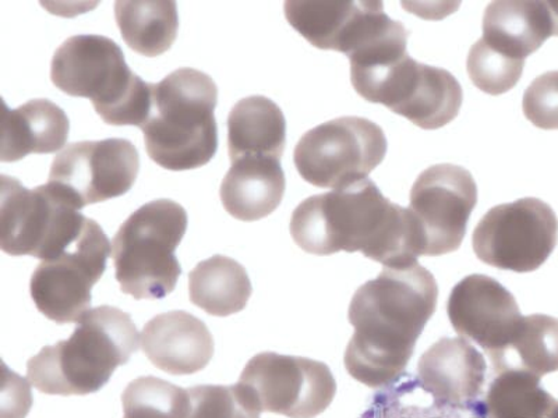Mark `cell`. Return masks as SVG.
I'll return each mask as SVG.
<instances>
[{
  "mask_svg": "<svg viewBox=\"0 0 558 418\" xmlns=\"http://www.w3.org/2000/svg\"><path fill=\"white\" fill-rule=\"evenodd\" d=\"M287 179L281 161L270 157H243L232 162L219 197L229 216L254 222L271 216L282 202Z\"/></svg>",
  "mask_w": 558,
  "mask_h": 418,
  "instance_id": "obj_19",
  "label": "cell"
},
{
  "mask_svg": "<svg viewBox=\"0 0 558 418\" xmlns=\"http://www.w3.org/2000/svg\"><path fill=\"white\" fill-rule=\"evenodd\" d=\"M525 61H518L496 51L480 39L468 54L466 69L472 83L490 96H501L520 82Z\"/></svg>",
  "mask_w": 558,
  "mask_h": 418,
  "instance_id": "obj_30",
  "label": "cell"
},
{
  "mask_svg": "<svg viewBox=\"0 0 558 418\" xmlns=\"http://www.w3.org/2000/svg\"><path fill=\"white\" fill-rule=\"evenodd\" d=\"M66 112L49 99H32L17 109L4 108L2 162H17L32 153H54L66 146Z\"/></svg>",
  "mask_w": 558,
  "mask_h": 418,
  "instance_id": "obj_20",
  "label": "cell"
},
{
  "mask_svg": "<svg viewBox=\"0 0 558 418\" xmlns=\"http://www.w3.org/2000/svg\"><path fill=\"white\" fill-rule=\"evenodd\" d=\"M253 293L251 278L231 257L214 256L189 273V296L208 316L229 317L246 308Z\"/></svg>",
  "mask_w": 558,
  "mask_h": 418,
  "instance_id": "obj_23",
  "label": "cell"
},
{
  "mask_svg": "<svg viewBox=\"0 0 558 418\" xmlns=\"http://www.w3.org/2000/svg\"><path fill=\"white\" fill-rule=\"evenodd\" d=\"M144 355L159 370L171 376H192L204 370L214 356V337L193 314H158L143 328Z\"/></svg>",
  "mask_w": 558,
  "mask_h": 418,
  "instance_id": "obj_18",
  "label": "cell"
},
{
  "mask_svg": "<svg viewBox=\"0 0 558 418\" xmlns=\"http://www.w3.org/2000/svg\"><path fill=\"white\" fill-rule=\"evenodd\" d=\"M286 17L313 47L351 54L375 26L383 2L288 0Z\"/></svg>",
  "mask_w": 558,
  "mask_h": 418,
  "instance_id": "obj_16",
  "label": "cell"
},
{
  "mask_svg": "<svg viewBox=\"0 0 558 418\" xmlns=\"http://www.w3.org/2000/svg\"><path fill=\"white\" fill-rule=\"evenodd\" d=\"M447 314L458 335L485 348L487 356L514 340L523 320L511 292L496 279L480 273L453 286Z\"/></svg>",
  "mask_w": 558,
  "mask_h": 418,
  "instance_id": "obj_14",
  "label": "cell"
},
{
  "mask_svg": "<svg viewBox=\"0 0 558 418\" xmlns=\"http://www.w3.org/2000/svg\"><path fill=\"white\" fill-rule=\"evenodd\" d=\"M289 229L293 242L314 256L362 253L393 270L425 256V237L411 209L388 200L371 179L306 198Z\"/></svg>",
  "mask_w": 558,
  "mask_h": 418,
  "instance_id": "obj_2",
  "label": "cell"
},
{
  "mask_svg": "<svg viewBox=\"0 0 558 418\" xmlns=\"http://www.w3.org/2000/svg\"><path fill=\"white\" fill-rule=\"evenodd\" d=\"M485 406L488 418H550L558 401L543 390L539 377L510 370L490 382Z\"/></svg>",
  "mask_w": 558,
  "mask_h": 418,
  "instance_id": "obj_27",
  "label": "cell"
},
{
  "mask_svg": "<svg viewBox=\"0 0 558 418\" xmlns=\"http://www.w3.org/2000/svg\"><path fill=\"white\" fill-rule=\"evenodd\" d=\"M187 212L181 204L156 200L144 204L119 228L112 243L114 278L134 300H162L182 275L177 248L187 231Z\"/></svg>",
  "mask_w": 558,
  "mask_h": 418,
  "instance_id": "obj_6",
  "label": "cell"
},
{
  "mask_svg": "<svg viewBox=\"0 0 558 418\" xmlns=\"http://www.w3.org/2000/svg\"><path fill=\"white\" fill-rule=\"evenodd\" d=\"M558 242V219L549 204L526 197L487 211L473 231L476 257L502 271L527 273L549 260Z\"/></svg>",
  "mask_w": 558,
  "mask_h": 418,
  "instance_id": "obj_9",
  "label": "cell"
},
{
  "mask_svg": "<svg viewBox=\"0 0 558 418\" xmlns=\"http://www.w3.org/2000/svg\"><path fill=\"white\" fill-rule=\"evenodd\" d=\"M359 418H488L485 401L451 406L433 399L417 377L403 374L378 391Z\"/></svg>",
  "mask_w": 558,
  "mask_h": 418,
  "instance_id": "obj_26",
  "label": "cell"
},
{
  "mask_svg": "<svg viewBox=\"0 0 558 418\" xmlns=\"http://www.w3.org/2000/svg\"><path fill=\"white\" fill-rule=\"evenodd\" d=\"M140 341L131 314L111 306L93 308L68 341L45 346L29 358L28 380L47 395H92L107 385L118 367L131 361Z\"/></svg>",
  "mask_w": 558,
  "mask_h": 418,
  "instance_id": "obj_3",
  "label": "cell"
},
{
  "mask_svg": "<svg viewBox=\"0 0 558 418\" xmlns=\"http://www.w3.org/2000/svg\"><path fill=\"white\" fill-rule=\"evenodd\" d=\"M387 148L386 134L375 122L338 118L302 136L293 162L303 181L337 190L366 179L384 161Z\"/></svg>",
  "mask_w": 558,
  "mask_h": 418,
  "instance_id": "obj_8",
  "label": "cell"
},
{
  "mask_svg": "<svg viewBox=\"0 0 558 418\" xmlns=\"http://www.w3.org/2000/svg\"><path fill=\"white\" fill-rule=\"evenodd\" d=\"M493 372L517 370L542 378L558 371V320L545 314L523 317L514 340L488 356Z\"/></svg>",
  "mask_w": 558,
  "mask_h": 418,
  "instance_id": "obj_25",
  "label": "cell"
},
{
  "mask_svg": "<svg viewBox=\"0 0 558 418\" xmlns=\"http://www.w3.org/2000/svg\"><path fill=\"white\" fill-rule=\"evenodd\" d=\"M239 383L258 409L289 418H314L330 407L337 382L330 367L307 357L264 352L248 360Z\"/></svg>",
  "mask_w": 558,
  "mask_h": 418,
  "instance_id": "obj_11",
  "label": "cell"
},
{
  "mask_svg": "<svg viewBox=\"0 0 558 418\" xmlns=\"http://www.w3.org/2000/svg\"><path fill=\"white\" fill-rule=\"evenodd\" d=\"M184 418H260L256 401L241 383L189 388Z\"/></svg>",
  "mask_w": 558,
  "mask_h": 418,
  "instance_id": "obj_29",
  "label": "cell"
},
{
  "mask_svg": "<svg viewBox=\"0 0 558 418\" xmlns=\"http://www.w3.org/2000/svg\"><path fill=\"white\" fill-rule=\"evenodd\" d=\"M228 153L231 163L243 157H270L281 161L287 146V121L271 99H241L228 116Z\"/></svg>",
  "mask_w": 558,
  "mask_h": 418,
  "instance_id": "obj_22",
  "label": "cell"
},
{
  "mask_svg": "<svg viewBox=\"0 0 558 418\" xmlns=\"http://www.w3.org/2000/svg\"><path fill=\"white\" fill-rule=\"evenodd\" d=\"M114 20L123 41L143 57H161L177 41L178 8L171 0H119Z\"/></svg>",
  "mask_w": 558,
  "mask_h": 418,
  "instance_id": "obj_24",
  "label": "cell"
},
{
  "mask_svg": "<svg viewBox=\"0 0 558 418\" xmlns=\"http://www.w3.org/2000/svg\"><path fill=\"white\" fill-rule=\"evenodd\" d=\"M555 35L549 2H492L483 17V41L525 61Z\"/></svg>",
  "mask_w": 558,
  "mask_h": 418,
  "instance_id": "obj_21",
  "label": "cell"
},
{
  "mask_svg": "<svg viewBox=\"0 0 558 418\" xmlns=\"http://www.w3.org/2000/svg\"><path fill=\"white\" fill-rule=\"evenodd\" d=\"M553 23H555V35L558 37V2H549Z\"/></svg>",
  "mask_w": 558,
  "mask_h": 418,
  "instance_id": "obj_32",
  "label": "cell"
},
{
  "mask_svg": "<svg viewBox=\"0 0 558 418\" xmlns=\"http://www.w3.org/2000/svg\"><path fill=\"white\" fill-rule=\"evenodd\" d=\"M111 243L102 228L88 219L77 241L59 256L39 263L29 282V293L38 311L48 320L78 322L92 307L93 287L107 270Z\"/></svg>",
  "mask_w": 558,
  "mask_h": 418,
  "instance_id": "obj_10",
  "label": "cell"
},
{
  "mask_svg": "<svg viewBox=\"0 0 558 418\" xmlns=\"http://www.w3.org/2000/svg\"><path fill=\"white\" fill-rule=\"evenodd\" d=\"M88 219L51 184L28 190L2 174L0 247L8 256L51 260L77 241Z\"/></svg>",
  "mask_w": 558,
  "mask_h": 418,
  "instance_id": "obj_7",
  "label": "cell"
},
{
  "mask_svg": "<svg viewBox=\"0 0 558 418\" xmlns=\"http://www.w3.org/2000/svg\"><path fill=\"white\" fill-rule=\"evenodd\" d=\"M523 113L542 131H558V72L533 79L522 99Z\"/></svg>",
  "mask_w": 558,
  "mask_h": 418,
  "instance_id": "obj_31",
  "label": "cell"
},
{
  "mask_svg": "<svg viewBox=\"0 0 558 418\" xmlns=\"http://www.w3.org/2000/svg\"><path fill=\"white\" fill-rule=\"evenodd\" d=\"M138 171V151L129 139L80 142L53 158L48 184L80 211L131 192Z\"/></svg>",
  "mask_w": 558,
  "mask_h": 418,
  "instance_id": "obj_12",
  "label": "cell"
},
{
  "mask_svg": "<svg viewBox=\"0 0 558 418\" xmlns=\"http://www.w3.org/2000/svg\"><path fill=\"white\" fill-rule=\"evenodd\" d=\"M550 418H558V406L556 407V410L553 411V415L550 416Z\"/></svg>",
  "mask_w": 558,
  "mask_h": 418,
  "instance_id": "obj_33",
  "label": "cell"
},
{
  "mask_svg": "<svg viewBox=\"0 0 558 418\" xmlns=\"http://www.w3.org/2000/svg\"><path fill=\"white\" fill-rule=\"evenodd\" d=\"M477 204V186L465 168L440 163L418 174L410 209L425 237V256L457 251Z\"/></svg>",
  "mask_w": 558,
  "mask_h": 418,
  "instance_id": "obj_13",
  "label": "cell"
},
{
  "mask_svg": "<svg viewBox=\"0 0 558 418\" xmlns=\"http://www.w3.org/2000/svg\"><path fill=\"white\" fill-rule=\"evenodd\" d=\"M123 418H184L187 391L156 377H140L122 395Z\"/></svg>",
  "mask_w": 558,
  "mask_h": 418,
  "instance_id": "obj_28",
  "label": "cell"
},
{
  "mask_svg": "<svg viewBox=\"0 0 558 418\" xmlns=\"http://www.w3.org/2000/svg\"><path fill=\"white\" fill-rule=\"evenodd\" d=\"M460 82L446 69L408 58L384 87L380 104L425 131H437L460 113Z\"/></svg>",
  "mask_w": 558,
  "mask_h": 418,
  "instance_id": "obj_15",
  "label": "cell"
},
{
  "mask_svg": "<svg viewBox=\"0 0 558 418\" xmlns=\"http://www.w3.org/2000/svg\"><path fill=\"white\" fill-rule=\"evenodd\" d=\"M438 286L425 267L384 268L357 288L349 306L353 328L345 352L349 376L368 388H386L405 374L418 336L435 316Z\"/></svg>",
  "mask_w": 558,
  "mask_h": 418,
  "instance_id": "obj_1",
  "label": "cell"
},
{
  "mask_svg": "<svg viewBox=\"0 0 558 418\" xmlns=\"http://www.w3.org/2000/svg\"><path fill=\"white\" fill-rule=\"evenodd\" d=\"M218 87L192 67L174 70L153 84L151 112L143 124L147 156L167 171L206 167L218 149Z\"/></svg>",
  "mask_w": 558,
  "mask_h": 418,
  "instance_id": "obj_4",
  "label": "cell"
},
{
  "mask_svg": "<svg viewBox=\"0 0 558 418\" xmlns=\"http://www.w3.org/2000/svg\"><path fill=\"white\" fill-rule=\"evenodd\" d=\"M487 362L463 337H442L418 358L417 380L433 399L451 406L480 401Z\"/></svg>",
  "mask_w": 558,
  "mask_h": 418,
  "instance_id": "obj_17",
  "label": "cell"
},
{
  "mask_svg": "<svg viewBox=\"0 0 558 418\" xmlns=\"http://www.w3.org/2000/svg\"><path fill=\"white\" fill-rule=\"evenodd\" d=\"M53 86L69 97L87 98L104 123L138 126L147 122L153 84L128 66L122 48L104 35H74L53 53Z\"/></svg>",
  "mask_w": 558,
  "mask_h": 418,
  "instance_id": "obj_5",
  "label": "cell"
}]
</instances>
